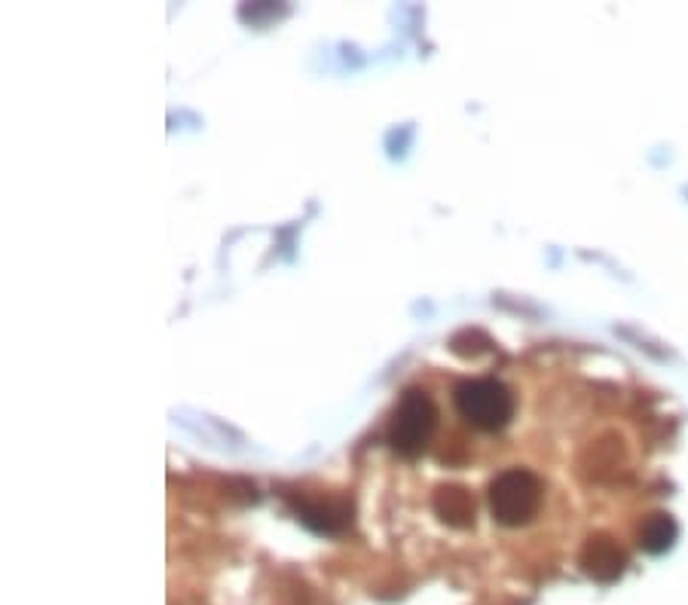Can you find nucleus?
<instances>
[{
    "instance_id": "obj_1",
    "label": "nucleus",
    "mask_w": 688,
    "mask_h": 605,
    "mask_svg": "<svg viewBox=\"0 0 688 605\" xmlns=\"http://www.w3.org/2000/svg\"><path fill=\"white\" fill-rule=\"evenodd\" d=\"M438 428V407L422 389H407L389 419L386 444L401 459H416L429 450L432 434Z\"/></svg>"
},
{
    "instance_id": "obj_2",
    "label": "nucleus",
    "mask_w": 688,
    "mask_h": 605,
    "mask_svg": "<svg viewBox=\"0 0 688 605\" xmlns=\"http://www.w3.org/2000/svg\"><path fill=\"white\" fill-rule=\"evenodd\" d=\"M542 480L526 468H508L490 480L487 502L493 520L502 526H526L542 508Z\"/></svg>"
},
{
    "instance_id": "obj_3",
    "label": "nucleus",
    "mask_w": 688,
    "mask_h": 605,
    "mask_svg": "<svg viewBox=\"0 0 688 605\" xmlns=\"http://www.w3.org/2000/svg\"><path fill=\"white\" fill-rule=\"evenodd\" d=\"M456 413L481 431H499L514 416V395L499 379H465L453 389Z\"/></svg>"
},
{
    "instance_id": "obj_4",
    "label": "nucleus",
    "mask_w": 688,
    "mask_h": 605,
    "mask_svg": "<svg viewBox=\"0 0 688 605\" xmlns=\"http://www.w3.org/2000/svg\"><path fill=\"white\" fill-rule=\"evenodd\" d=\"M578 563H581V572H585L588 578L600 581V584H612L624 575L627 569V554L624 547L612 538V535H591L585 541V547H581L578 554Z\"/></svg>"
},
{
    "instance_id": "obj_5",
    "label": "nucleus",
    "mask_w": 688,
    "mask_h": 605,
    "mask_svg": "<svg viewBox=\"0 0 688 605\" xmlns=\"http://www.w3.org/2000/svg\"><path fill=\"white\" fill-rule=\"evenodd\" d=\"M297 517L319 535H340L352 526V502L343 495H328V499H303L297 502Z\"/></svg>"
},
{
    "instance_id": "obj_6",
    "label": "nucleus",
    "mask_w": 688,
    "mask_h": 605,
    "mask_svg": "<svg viewBox=\"0 0 688 605\" xmlns=\"http://www.w3.org/2000/svg\"><path fill=\"white\" fill-rule=\"evenodd\" d=\"M432 508L435 514L453 526V529H468L474 526V514H478V505H474V495L459 486V483H441L432 495Z\"/></svg>"
},
{
    "instance_id": "obj_7",
    "label": "nucleus",
    "mask_w": 688,
    "mask_h": 605,
    "mask_svg": "<svg viewBox=\"0 0 688 605\" xmlns=\"http://www.w3.org/2000/svg\"><path fill=\"white\" fill-rule=\"evenodd\" d=\"M676 535H679L676 520L664 511H655L640 526V547L646 550V554H664V550L673 547Z\"/></svg>"
}]
</instances>
